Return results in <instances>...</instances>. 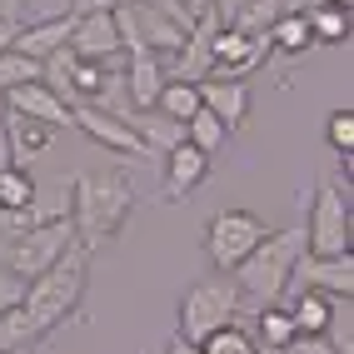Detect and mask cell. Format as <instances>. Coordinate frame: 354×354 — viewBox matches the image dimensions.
<instances>
[{
	"instance_id": "7c38bea8",
	"label": "cell",
	"mask_w": 354,
	"mask_h": 354,
	"mask_svg": "<svg viewBox=\"0 0 354 354\" xmlns=\"http://www.w3.org/2000/svg\"><path fill=\"white\" fill-rule=\"evenodd\" d=\"M165 200L170 205H185L190 195H200V185L209 180V160L215 155H205L200 145H190V140H180L175 150H165Z\"/></svg>"
},
{
	"instance_id": "9c48e42d",
	"label": "cell",
	"mask_w": 354,
	"mask_h": 354,
	"mask_svg": "<svg viewBox=\"0 0 354 354\" xmlns=\"http://www.w3.org/2000/svg\"><path fill=\"white\" fill-rule=\"evenodd\" d=\"M65 50H70V55H80V60L125 65V40H120V26H115V10L75 15V26H70V40H65Z\"/></svg>"
},
{
	"instance_id": "7a4b0ae2",
	"label": "cell",
	"mask_w": 354,
	"mask_h": 354,
	"mask_svg": "<svg viewBox=\"0 0 354 354\" xmlns=\"http://www.w3.org/2000/svg\"><path fill=\"white\" fill-rule=\"evenodd\" d=\"M90 254L95 250H85V245H70L50 270H40L35 279H26V295H20V310L30 315L35 324V335H55V329L80 310V299H85V285H90Z\"/></svg>"
},
{
	"instance_id": "ba28073f",
	"label": "cell",
	"mask_w": 354,
	"mask_h": 354,
	"mask_svg": "<svg viewBox=\"0 0 354 354\" xmlns=\"http://www.w3.org/2000/svg\"><path fill=\"white\" fill-rule=\"evenodd\" d=\"M70 125H75L85 140H95L100 150H115V155H125V160H150L145 155V140L135 135V125L125 120V115H115L105 105H70Z\"/></svg>"
},
{
	"instance_id": "52a82bcc",
	"label": "cell",
	"mask_w": 354,
	"mask_h": 354,
	"mask_svg": "<svg viewBox=\"0 0 354 354\" xmlns=\"http://www.w3.org/2000/svg\"><path fill=\"white\" fill-rule=\"evenodd\" d=\"M265 230L270 225L259 220L254 209H220V215H209V225H205V259L220 274H230L259 240H265Z\"/></svg>"
},
{
	"instance_id": "83f0119b",
	"label": "cell",
	"mask_w": 354,
	"mask_h": 354,
	"mask_svg": "<svg viewBox=\"0 0 354 354\" xmlns=\"http://www.w3.org/2000/svg\"><path fill=\"white\" fill-rule=\"evenodd\" d=\"M200 354H259V339L250 335V324H225V329H215V335H205L200 339Z\"/></svg>"
},
{
	"instance_id": "d4e9b609",
	"label": "cell",
	"mask_w": 354,
	"mask_h": 354,
	"mask_svg": "<svg viewBox=\"0 0 354 354\" xmlns=\"http://www.w3.org/2000/svg\"><path fill=\"white\" fill-rule=\"evenodd\" d=\"M304 20H310V35L319 40V45H344L349 40V10H335V6H310L304 10Z\"/></svg>"
},
{
	"instance_id": "cb8c5ba5",
	"label": "cell",
	"mask_w": 354,
	"mask_h": 354,
	"mask_svg": "<svg viewBox=\"0 0 354 354\" xmlns=\"http://www.w3.org/2000/svg\"><path fill=\"white\" fill-rule=\"evenodd\" d=\"M155 110L160 115H170V120H190V115L200 110V85H190V80H165V90H160V100H155Z\"/></svg>"
},
{
	"instance_id": "4dcf8cb0",
	"label": "cell",
	"mask_w": 354,
	"mask_h": 354,
	"mask_svg": "<svg viewBox=\"0 0 354 354\" xmlns=\"http://www.w3.org/2000/svg\"><path fill=\"white\" fill-rule=\"evenodd\" d=\"M285 354H339V344L329 335H295L290 344H279Z\"/></svg>"
},
{
	"instance_id": "f546056e",
	"label": "cell",
	"mask_w": 354,
	"mask_h": 354,
	"mask_svg": "<svg viewBox=\"0 0 354 354\" xmlns=\"http://www.w3.org/2000/svg\"><path fill=\"white\" fill-rule=\"evenodd\" d=\"M324 140H329V150H335V155H344V170H349V155H354V110H349V105L329 110Z\"/></svg>"
},
{
	"instance_id": "8992f818",
	"label": "cell",
	"mask_w": 354,
	"mask_h": 354,
	"mask_svg": "<svg viewBox=\"0 0 354 354\" xmlns=\"http://www.w3.org/2000/svg\"><path fill=\"white\" fill-rule=\"evenodd\" d=\"M354 240V209H349V185L339 180H319L310 220H304V245L310 254H349Z\"/></svg>"
},
{
	"instance_id": "5bb4252c",
	"label": "cell",
	"mask_w": 354,
	"mask_h": 354,
	"mask_svg": "<svg viewBox=\"0 0 354 354\" xmlns=\"http://www.w3.org/2000/svg\"><path fill=\"white\" fill-rule=\"evenodd\" d=\"M215 30H220V15H200L195 26H190L185 45L170 55V60H175V80L200 85V80L209 75V60H215Z\"/></svg>"
},
{
	"instance_id": "3957f363",
	"label": "cell",
	"mask_w": 354,
	"mask_h": 354,
	"mask_svg": "<svg viewBox=\"0 0 354 354\" xmlns=\"http://www.w3.org/2000/svg\"><path fill=\"white\" fill-rule=\"evenodd\" d=\"M135 209V190L125 175H75L70 185V225L85 250H100L105 240L125 230Z\"/></svg>"
},
{
	"instance_id": "836d02e7",
	"label": "cell",
	"mask_w": 354,
	"mask_h": 354,
	"mask_svg": "<svg viewBox=\"0 0 354 354\" xmlns=\"http://www.w3.org/2000/svg\"><path fill=\"white\" fill-rule=\"evenodd\" d=\"M15 30H20V20H10V15H0V55L15 45Z\"/></svg>"
},
{
	"instance_id": "f1b7e54d",
	"label": "cell",
	"mask_w": 354,
	"mask_h": 354,
	"mask_svg": "<svg viewBox=\"0 0 354 354\" xmlns=\"http://www.w3.org/2000/svg\"><path fill=\"white\" fill-rule=\"evenodd\" d=\"M26 80H45V65L30 60V55H20V50H6L0 55V95L15 85H26Z\"/></svg>"
},
{
	"instance_id": "4316f807",
	"label": "cell",
	"mask_w": 354,
	"mask_h": 354,
	"mask_svg": "<svg viewBox=\"0 0 354 354\" xmlns=\"http://www.w3.org/2000/svg\"><path fill=\"white\" fill-rule=\"evenodd\" d=\"M30 200H35L30 170H26V165H6V170H0V209L15 215V209H30Z\"/></svg>"
},
{
	"instance_id": "d6986e66",
	"label": "cell",
	"mask_w": 354,
	"mask_h": 354,
	"mask_svg": "<svg viewBox=\"0 0 354 354\" xmlns=\"http://www.w3.org/2000/svg\"><path fill=\"white\" fill-rule=\"evenodd\" d=\"M290 319L299 335H329L335 329V299L329 295H315V290H290Z\"/></svg>"
},
{
	"instance_id": "2e32d148",
	"label": "cell",
	"mask_w": 354,
	"mask_h": 354,
	"mask_svg": "<svg viewBox=\"0 0 354 354\" xmlns=\"http://www.w3.org/2000/svg\"><path fill=\"white\" fill-rule=\"evenodd\" d=\"M200 105L209 115H220L225 130L234 135L245 120H250V85L245 80H220V75H205L200 80Z\"/></svg>"
},
{
	"instance_id": "f35d334b",
	"label": "cell",
	"mask_w": 354,
	"mask_h": 354,
	"mask_svg": "<svg viewBox=\"0 0 354 354\" xmlns=\"http://www.w3.org/2000/svg\"><path fill=\"white\" fill-rule=\"evenodd\" d=\"M0 120H6V95H0Z\"/></svg>"
},
{
	"instance_id": "484cf974",
	"label": "cell",
	"mask_w": 354,
	"mask_h": 354,
	"mask_svg": "<svg viewBox=\"0 0 354 354\" xmlns=\"http://www.w3.org/2000/svg\"><path fill=\"white\" fill-rule=\"evenodd\" d=\"M185 140H190V145H200L205 155H220V150H225V140H230V130H225L220 115H209V110L200 105L190 120H185Z\"/></svg>"
},
{
	"instance_id": "e0dca14e",
	"label": "cell",
	"mask_w": 354,
	"mask_h": 354,
	"mask_svg": "<svg viewBox=\"0 0 354 354\" xmlns=\"http://www.w3.org/2000/svg\"><path fill=\"white\" fill-rule=\"evenodd\" d=\"M165 80H170V75H165V60H155V55H125L120 85H125V100L135 110H155Z\"/></svg>"
},
{
	"instance_id": "ac0fdd59",
	"label": "cell",
	"mask_w": 354,
	"mask_h": 354,
	"mask_svg": "<svg viewBox=\"0 0 354 354\" xmlns=\"http://www.w3.org/2000/svg\"><path fill=\"white\" fill-rule=\"evenodd\" d=\"M0 125H6V140H10V160L26 165V170L50 150V125L26 120V115H10V110H6V120H0Z\"/></svg>"
},
{
	"instance_id": "6da1fadb",
	"label": "cell",
	"mask_w": 354,
	"mask_h": 354,
	"mask_svg": "<svg viewBox=\"0 0 354 354\" xmlns=\"http://www.w3.org/2000/svg\"><path fill=\"white\" fill-rule=\"evenodd\" d=\"M304 254H310V245H304V225L265 230V240L230 270V279H234V290H240V299L250 304V310H259V304H279L290 295L295 265Z\"/></svg>"
},
{
	"instance_id": "4fadbf2b",
	"label": "cell",
	"mask_w": 354,
	"mask_h": 354,
	"mask_svg": "<svg viewBox=\"0 0 354 354\" xmlns=\"http://www.w3.org/2000/svg\"><path fill=\"white\" fill-rule=\"evenodd\" d=\"M6 110L10 115H26V120H40V125H50V130L70 125V100H60L45 80H26V85L6 90Z\"/></svg>"
},
{
	"instance_id": "9a60e30c",
	"label": "cell",
	"mask_w": 354,
	"mask_h": 354,
	"mask_svg": "<svg viewBox=\"0 0 354 354\" xmlns=\"http://www.w3.org/2000/svg\"><path fill=\"white\" fill-rule=\"evenodd\" d=\"M70 26H75V15H45V20H20V30H15V45L10 50L20 55H30V60H50L55 50H65V40H70Z\"/></svg>"
},
{
	"instance_id": "30bf717a",
	"label": "cell",
	"mask_w": 354,
	"mask_h": 354,
	"mask_svg": "<svg viewBox=\"0 0 354 354\" xmlns=\"http://www.w3.org/2000/svg\"><path fill=\"white\" fill-rule=\"evenodd\" d=\"M290 290H315L329 299H349L354 295V254H304L295 265Z\"/></svg>"
},
{
	"instance_id": "1f68e13d",
	"label": "cell",
	"mask_w": 354,
	"mask_h": 354,
	"mask_svg": "<svg viewBox=\"0 0 354 354\" xmlns=\"http://www.w3.org/2000/svg\"><path fill=\"white\" fill-rule=\"evenodd\" d=\"M20 295H26V279H15L10 270H0V310H10V304H20Z\"/></svg>"
},
{
	"instance_id": "ffe728a7",
	"label": "cell",
	"mask_w": 354,
	"mask_h": 354,
	"mask_svg": "<svg viewBox=\"0 0 354 354\" xmlns=\"http://www.w3.org/2000/svg\"><path fill=\"white\" fill-rule=\"evenodd\" d=\"M125 120L135 125L140 140H145V155H165V150H175L185 140V125L170 120V115H160V110H135V115H125Z\"/></svg>"
},
{
	"instance_id": "8d00e7d4",
	"label": "cell",
	"mask_w": 354,
	"mask_h": 354,
	"mask_svg": "<svg viewBox=\"0 0 354 354\" xmlns=\"http://www.w3.org/2000/svg\"><path fill=\"white\" fill-rule=\"evenodd\" d=\"M6 165H15V160H10V140H6V125H0V170H6Z\"/></svg>"
},
{
	"instance_id": "44dd1931",
	"label": "cell",
	"mask_w": 354,
	"mask_h": 354,
	"mask_svg": "<svg viewBox=\"0 0 354 354\" xmlns=\"http://www.w3.org/2000/svg\"><path fill=\"white\" fill-rule=\"evenodd\" d=\"M265 45H270V55H279V60H295V55L310 50L315 35H310V20H304V10H299V15H285V20H274L270 35H265Z\"/></svg>"
},
{
	"instance_id": "d590c367",
	"label": "cell",
	"mask_w": 354,
	"mask_h": 354,
	"mask_svg": "<svg viewBox=\"0 0 354 354\" xmlns=\"http://www.w3.org/2000/svg\"><path fill=\"white\" fill-rule=\"evenodd\" d=\"M165 354H200V344H195V339H170V344H165Z\"/></svg>"
},
{
	"instance_id": "277c9868",
	"label": "cell",
	"mask_w": 354,
	"mask_h": 354,
	"mask_svg": "<svg viewBox=\"0 0 354 354\" xmlns=\"http://www.w3.org/2000/svg\"><path fill=\"white\" fill-rule=\"evenodd\" d=\"M240 315H245V299H240V290H234V279L230 274H205V279H195V285L180 295V339L200 344L205 335L234 324Z\"/></svg>"
},
{
	"instance_id": "7402d4cb",
	"label": "cell",
	"mask_w": 354,
	"mask_h": 354,
	"mask_svg": "<svg viewBox=\"0 0 354 354\" xmlns=\"http://www.w3.org/2000/svg\"><path fill=\"white\" fill-rule=\"evenodd\" d=\"M250 335L259 339V349H279V344H290V339L299 335L295 319H290V304H285V299H279V304H259Z\"/></svg>"
},
{
	"instance_id": "8fae6325",
	"label": "cell",
	"mask_w": 354,
	"mask_h": 354,
	"mask_svg": "<svg viewBox=\"0 0 354 354\" xmlns=\"http://www.w3.org/2000/svg\"><path fill=\"white\" fill-rule=\"evenodd\" d=\"M265 55H270V45L259 40V35H245V30H234V26H220L215 30V60H209V75L245 80V75H254V70L265 65Z\"/></svg>"
},
{
	"instance_id": "603a6c76",
	"label": "cell",
	"mask_w": 354,
	"mask_h": 354,
	"mask_svg": "<svg viewBox=\"0 0 354 354\" xmlns=\"http://www.w3.org/2000/svg\"><path fill=\"white\" fill-rule=\"evenodd\" d=\"M35 339L40 335H35V324H30V315L20 310V304L0 310V354H30Z\"/></svg>"
},
{
	"instance_id": "e575fe53",
	"label": "cell",
	"mask_w": 354,
	"mask_h": 354,
	"mask_svg": "<svg viewBox=\"0 0 354 354\" xmlns=\"http://www.w3.org/2000/svg\"><path fill=\"white\" fill-rule=\"evenodd\" d=\"M185 10H190V20H200V15H215V0H180Z\"/></svg>"
},
{
	"instance_id": "5b68a950",
	"label": "cell",
	"mask_w": 354,
	"mask_h": 354,
	"mask_svg": "<svg viewBox=\"0 0 354 354\" xmlns=\"http://www.w3.org/2000/svg\"><path fill=\"white\" fill-rule=\"evenodd\" d=\"M70 245H80V240H75V225H70V215L26 225L20 234L0 240V270H10L15 279H35L40 270H50Z\"/></svg>"
},
{
	"instance_id": "74e56055",
	"label": "cell",
	"mask_w": 354,
	"mask_h": 354,
	"mask_svg": "<svg viewBox=\"0 0 354 354\" xmlns=\"http://www.w3.org/2000/svg\"><path fill=\"white\" fill-rule=\"evenodd\" d=\"M324 6H335V10H354V0H324Z\"/></svg>"
},
{
	"instance_id": "d6a6232c",
	"label": "cell",
	"mask_w": 354,
	"mask_h": 354,
	"mask_svg": "<svg viewBox=\"0 0 354 354\" xmlns=\"http://www.w3.org/2000/svg\"><path fill=\"white\" fill-rule=\"evenodd\" d=\"M130 0H70V15H95V10H120Z\"/></svg>"
}]
</instances>
